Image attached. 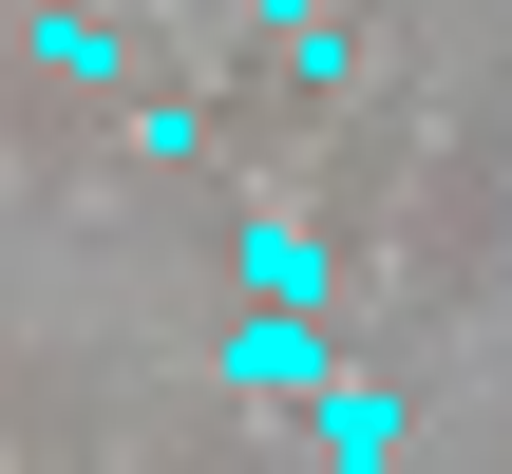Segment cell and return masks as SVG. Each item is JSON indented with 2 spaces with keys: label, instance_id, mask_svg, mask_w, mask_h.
<instances>
[]
</instances>
